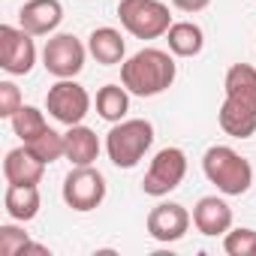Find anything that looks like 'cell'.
I'll use <instances>...</instances> for the list:
<instances>
[{"instance_id": "obj_1", "label": "cell", "mask_w": 256, "mask_h": 256, "mask_svg": "<svg viewBox=\"0 0 256 256\" xmlns=\"http://www.w3.org/2000/svg\"><path fill=\"white\" fill-rule=\"evenodd\" d=\"M178 76L175 58L163 48H142L120 64V84L133 96H160Z\"/></svg>"}, {"instance_id": "obj_2", "label": "cell", "mask_w": 256, "mask_h": 256, "mask_svg": "<svg viewBox=\"0 0 256 256\" xmlns=\"http://www.w3.org/2000/svg\"><path fill=\"white\" fill-rule=\"evenodd\" d=\"M202 172L223 196H244L253 187L250 160L229 145H211L202 157Z\"/></svg>"}, {"instance_id": "obj_3", "label": "cell", "mask_w": 256, "mask_h": 256, "mask_svg": "<svg viewBox=\"0 0 256 256\" xmlns=\"http://www.w3.org/2000/svg\"><path fill=\"white\" fill-rule=\"evenodd\" d=\"M154 145V124L145 118H124L106 136V154L118 169H136Z\"/></svg>"}, {"instance_id": "obj_4", "label": "cell", "mask_w": 256, "mask_h": 256, "mask_svg": "<svg viewBox=\"0 0 256 256\" xmlns=\"http://www.w3.org/2000/svg\"><path fill=\"white\" fill-rule=\"evenodd\" d=\"M118 18L136 40H160L172 28V12L163 0H120Z\"/></svg>"}, {"instance_id": "obj_5", "label": "cell", "mask_w": 256, "mask_h": 256, "mask_svg": "<svg viewBox=\"0 0 256 256\" xmlns=\"http://www.w3.org/2000/svg\"><path fill=\"white\" fill-rule=\"evenodd\" d=\"M46 108L48 114L64 124V126H76L88 118L90 112V94L76 82V78H58L48 94H46Z\"/></svg>"}, {"instance_id": "obj_6", "label": "cell", "mask_w": 256, "mask_h": 256, "mask_svg": "<svg viewBox=\"0 0 256 256\" xmlns=\"http://www.w3.org/2000/svg\"><path fill=\"white\" fill-rule=\"evenodd\" d=\"M90 52L82 46L78 36L72 34H54L46 40V48H42V66L48 76L54 78H76L82 70H84V58Z\"/></svg>"}, {"instance_id": "obj_7", "label": "cell", "mask_w": 256, "mask_h": 256, "mask_svg": "<svg viewBox=\"0 0 256 256\" xmlns=\"http://www.w3.org/2000/svg\"><path fill=\"white\" fill-rule=\"evenodd\" d=\"M187 175V154L181 148H163L154 154L148 172H145V181H142V190L154 199L160 196H169L172 190L181 187Z\"/></svg>"}, {"instance_id": "obj_8", "label": "cell", "mask_w": 256, "mask_h": 256, "mask_svg": "<svg viewBox=\"0 0 256 256\" xmlns=\"http://www.w3.org/2000/svg\"><path fill=\"white\" fill-rule=\"evenodd\" d=\"M106 199V178L100 169L94 166H72V172L64 178V202L78 211V214H88V211H96Z\"/></svg>"}, {"instance_id": "obj_9", "label": "cell", "mask_w": 256, "mask_h": 256, "mask_svg": "<svg viewBox=\"0 0 256 256\" xmlns=\"http://www.w3.org/2000/svg\"><path fill=\"white\" fill-rule=\"evenodd\" d=\"M36 64V46H34V34H28L24 28H12L4 24L0 28V66L10 76H28Z\"/></svg>"}, {"instance_id": "obj_10", "label": "cell", "mask_w": 256, "mask_h": 256, "mask_svg": "<svg viewBox=\"0 0 256 256\" xmlns=\"http://www.w3.org/2000/svg\"><path fill=\"white\" fill-rule=\"evenodd\" d=\"M190 211L178 202H160L151 208L148 214V235L160 244H172V241H181L190 229Z\"/></svg>"}, {"instance_id": "obj_11", "label": "cell", "mask_w": 256, "mask_h": 256, "mask_svg": "<svg viewBox=\"0 0 256 256\" xmlns=\"http://www.w3.org/2000/svg\"><path fill=\"white\" fill-rule=\"evenodd\" d=\"M64 22L60 0H28L18 10V28H24L34 36H52Z\"/></svg>"}, {"instance_id": "obj_12", "label": "cell", "mask_w": 256, "mask_h": 256, "mask_svg": "<svg viewBox=\"0 0 256 256\" xmlns=\"http://www.w3.org/2000/svg\"><path fill=\"white\" fill-rule=\"evenodd\" d=\"M193 226L208 235V238H217V235H226L232 229V208L226 199L220 196H202L193 208Z\"/></svg>"}, {"instance_id": "obj_13", "label": "cell", "mask_w": 256, "mask_h": 256, "mask_svg": "<svg viewBox=\"0 0 256 256\" xmlns=\"http://www.w3.org/2000/svg\"><path fill=\"white\" fill-rule=\"evenodd\" d=\"M42 175H46V163L28 145L12 148L6 154V160H4V178H6V184H40Z\"/></svg>"}, {"instance_id": "obj_14", "label": "cell", "mask_w": 256, "mask_h": 256, "mask_svg": "<svg viewBox=\"0 0 256 256\" xmlns=\"http://www.w3.org/2000/svg\"><path fill=\"white\" fill-rule=\"evenodd\" d=\"M64 139H66L64 157H66L72 166H94V163H96L102 145H100V136L90 130V126L76 124V126H70V130L64 133Z\"/></svg>"}, {"instance_id": "obj_15", "label": "cell", "mask_w": 256, "mask_h": 256, "mask_svg": "<svg viewBox=\"0 0 256 256\" xmlns=\"http://www.w3.org/2000/svg\"><path fill=\"white\" fill-rule=\"evenodd\" d=\"M4 208H6V214H10L16 223H30V220L40 214V208H42L40 187H36V184H6Z\"/></svg>"}, {"instance_id": "obj_16", "label": "cell", "mask_w": 256, "mask_h": 256, "mask_svg": "<svg viewBox=\"0 0 256 256\" xmlns=\"http://www.w3.org/2000/svg\"><path fill=\"white\" fill-rule=\"evenodd\" d=\"M217 120H220V130L232 139H250L256 133V108H250L244 102H235L229 96H223Z\"/></svg>"}, {"instance_id": "obj_17", "label": "cell", "mask_w": 256, "mask_h": 256, "mask_svg": "<svg viewBox=\"0 0 256 256\" xmlns=\"http://www.w3.org/2000/svg\"><path fill=\"white\" fill-rule=\"evenodd\" d=\"M88 52L102 66H114V64L126 60V42H124L120 30H114V28H96V30H90Z\"/></svg>"}, {"instance_id": "obj_18", "label": "cell", "mask_w": 256, "mask_h": 256, "mask_svg": "<svg viewBox=\"0 0 256 256\" xmlns=\"http://www.w3.org/2000/svg\"><path fill=\"white\" fill-rule=\"evenodd\" d=\"M223 90H226L229 100L256 108V66H250V64H232L226 70Z\"/></svg>"}, {"instance_id": "obj_19", "label": "cell", "mask_w": 256, "mask_h": 256, "mask_svg": "<svg viewBox=\"0 0 256 256\" xmlns=\"http://www.w3.org/2000/svg\"><path fill=\"white\" fill-rule=\"evenodd\" d=\"M166 40H169V52L175 58H196L205 48V34L193 22H172Z\"/></svg>"}, {"instance_id": "obj_20", "label": "cell", "mask_w": 256, "mask_h": 256, "mask_svg": "<svg viewBox=\"0 0 256 256\" xmlns=\"http://www.w3.org/2000/svg\"><path fill=\"white\" fill-rule=\"evenodd\" d=\"M130 112V90L124 84H102L96 90V114L108 124H118Z\"/></svg>"}, {"instance_id": "obj_21", "label": "cell", "mask_w": 256, "mask_h": 256, "mask_svg": "<svg viewBox=\"0 0 256 256\" xmlns=\"http://www.w3.org/2000/svg\"><path fill=\"white\" fill-rule=\"evenodd\" d=\"M12 130H16V136L22 139V145L24 142H30V139H36L40 133H46L48 130V120H46V114L36 108V106H22L16 114H12Z\"/></svg>"}, {"instance_id": "obj_22", "label": "cell", "mask_w": 256, "mask_h": 256, "mask_svg": "<svg viewBox=\"0 0 256 256\" xmlns=\"http://www.w3.org/2000/svg\"><path fill=\"white\" fill-rule=\"evenodd\" d=\"M46 166L48 163H54V160H60L64 157V151H66V139H64V133H58V130H52V126H48V130L46 133H40L36 139H30V142H24Z\"/></svg>"}, {"instance_id": "obj_23", "label": "cell", "mask_w": 256, "mask_h": 256, "mask_svg": "<svg viewBox=\"0 0 256 256\" xmlns=\"http://www.w3.org/2000/svg\"><path fill=\"white\" fill-rule=\"evenodd\" d=\"M223 250L229 256H256V229L238 226L223 235Z\"/></svg>"}, {"instance_id": "obj_24", "label": "cell", "mask_w": 256, "mask_h": 256, "mask_svg": "<svg viewBox=\"0 0 256 256\" xmlns=\"http://www.w3.org/2000/svg\"><path fill=\"white\" fill-rule=\"evenodd\" d=\"M28 241H30V235L22 226H16V223L0 226V256H18Z\"/></svg>"}, {"instance_id": "obj_25", "label": "cell", "mask_w": 256, "mask_h": 256, "mask_svg": "<svg viewBox=\"0 0 256 256\" xmlns=\"http://www.w3.org/2000/svg\"><path fill=\"white\" fill-rule=\"evenodd\" d=\"M22 90L12 84V82H0V118L12 120V114L22 108Z\"/></svg>"}, {"instance_id": "obj_26", "label": "cell", "mask_w": 256, "mask_h": 256, "mask_svg": "<svg viewBox=\"0 0 256 256\" xmlns=\"http://www.w3.org/2000/svg\"><path fill=\"white\" fill-rule=\"evenodd\" d=\"M172 6L181 12H202L211 6V0H172Z\"/></svg>"}, {"instance_id": "obj_27", "label": "cell", "mask_w": 256, "mask_h": 256, "mask_svg": "<svg viewBox=\"0 0 256 256\" xmlns=\"http://www.w3.org/2000/svg\"><path fill=\"white\" fill-rule=\"evenodd\" d=\"M28 253H36V256H52V250H48V247H42V244H34V241H28V244H24V250H22L18 256H28Z\"/></svg>"}]
</instances>
